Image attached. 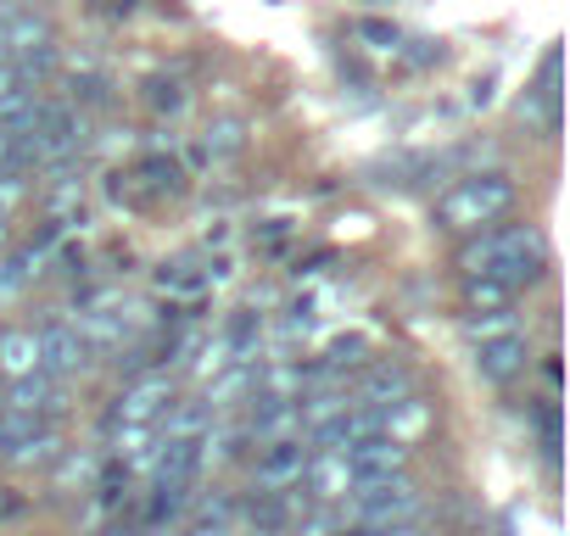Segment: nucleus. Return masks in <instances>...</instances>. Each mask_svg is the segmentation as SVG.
I'll use <instances>...</instances> for the list:
<instances>
[{"label":"nucleus","mask_w":570,"mask_h":536,"mask_svg":"<svg viewBox=\"0 0 570 536\" xmlns=\"http://www.w3.org/2000/svg\"><path fill=\"white\" fill-rule=\"evenodd\" d=\"M459 268H464V280H498L509 291H525V286L542 280V268H548V240L531 224L481 229V235L464 240Z\"/></svg>","instance_id":"obj_1"},{"label":"nucleus","mask_w":570,"mask_h":536,"mask_svg":"<svg viewBox=\"0 0 570 536\" xmlns=\"http://www.w3.org/2000/svg\"><path fill=\"white\" fill-rule=\"evenodd\" d=\"M514 207V179L509 173H470L436 201V229L448 235H481Z\"/></svg>","instance_id":"obj_2"},{"label":"nucleus","mask_w":570,"mask_h":536,"mask_svg":"<svg viewBox=\"0 0 570 536\" xmlns=\"http://www.w3.org/2000/svg\"><path fill=\"white\" fill-rule=\"evenodd\" d=\"M336 508H342V519H347L353 530L414 525V519H425V492H420L409 475H386V480H364V486H353Z\"/></svg>","instance_id":"obj_3"},{"label":"nucleus","mask_w":570,"mask_h":536,"mask_svg":"<svg viewBox=\"0 0 570 536\" xmlns=\"http://www.w3.org/2000/svg\"><path fill=\"white\" fill-rule=\"evenodd\" d=\"M18 151L35 157V162H46V168H62L68 157L85 151V118L68 112V107H40V118L29 123V140L12 146V157H18Z\"/></svg>","instance_id":"obj_4"},{"label":"nucleus","mask_w":570,"mask_h":536,"mask_svg":"<svg viewBox=\"0 0 570 536\" xmlns=\"http://www.w3.org/2000/svg\"><path fill=\"white\" fill-rule=\"evenodd\" d=\"M0 458L12 469H46L62 458V436L51 419H18L0 408Z\"/></svg>","instance_id":"obj_5"},{"label":"nucleus","mask_w":570,"mask_h":536,"mask_svg":"<svg viewBox=\"0 0 570 536\" xmlns=\"http://www.w3.org/2000/svg\"><path fill=\"white\" fill-rule=\"evenodd\" d=\"M308 458H314V447H308L303 436L268 441V447L257 453V464H252V492H297L303 475H308Z\"/></svg>","instance_id":"obj_6"},{"label":"nucleus","mask_w":570,"mask_h":536,"mask_svg":"<svg viewBox=\"0 0 570 536\" xmlns=\"http://www.w3.org/2000/svg\"><path fill=\"white\" fill-rule=\"evenodd\" d=\"M168 408H174V380L163 369H151V375H135L112 397V425H157Z\"/></svg>","instance_id":"obj_7"},{"label":"nucleus","mask_w":570,"mask_h":536,"mask_svg":"<svg viewBox=\"0 0 570 536\" xmlns=\"http://www.w3.org/2000/svg\"><path fill=\"white\" fill-rule=\"evenodd\" d=\"M35 341H40V375H51V380H73V375L96 369V353L85 347V336L73 325H40Z\"/></svg>","instance_id":"obj_8"},{"label":"nucleus","mask_w":570,"mask_h":536,"mask_svg":"<svg viewBox=\"0 0 570 536\" xmlns=\"http://www.w3.org/2000/svg\"><path fill=\"white\" fill-rule=\"evenodd\" d=\"M0 408L18 414V419H51V414L68 408V391H62V380H51V375H23V380L7 386V403H0Z\"/></svg>","instance_id":"obj_9"},{"label":"nucleus","mask_w":570,"mask_h":536,"mask_svg":"<svg viewBox=\"0 0 570 536\" xmlns=\"http://www.w3.org/2000/svg\"><path fill=\"white\" fill-rule=\"evenodd\" d=\"M470 364H475V375H481L487 386H509L514 375H525V364H531V347H525V336L514 330V336H498V341H481Z\"/></svg>","instance_id":"obj_10"},{"label":"nucleus","mask_w":570,"mask_h":536,"mask_svg":"<svg viewBox=\"0 0 570 536\" xmlns=\"http://www.w3.org/2000/svg\"><path fill=\"white\" fill-rule=\"evenodd\" d=\"M342 458H347L353 480L364 486V480L403 475V464H409V447H403V441H386V436H370V441H358V447H342Z\"/></svg>","instance_id":"obj_11"},{"label":"nucleus","mask_w":570,"mask_h":536,"mask_svg":"<svg viewBox=\"0 0 570 536\" xmlns=\"http://www.w3.org/2000/svg\"><path fill=\"white\" fill-rule=\"evenodd\" d=\"M403 397H414V375H409L403 364H375V369L358 380V391H353V403H358V408H370V414L397 408Z\"/></svg>","instance_id":"obj_12"},{"label":"nucleus","mask_w":570,"mask_h":536,"mask_svg":"<svg viewBox=\"0 0 570 536\" xmlns=\"http://www.w3.org/2000/svg\"><path fill=\"white\" fill-rule=\"evenodd\" d=\"M157 447H163L157 425H112V464H124L129 475L151 469L157 464Z\"/></svg>","instance_id":"obj_13"},{"label":"nucleus","mask_w":570,"mask_h":536,"mask_svg":"<svg viewBox=\"0 0 570 536\" xmlns=\"http://www.w3.org/2000/svg\"><path fill=\"white\" fill-rule=\"evenodd\" d=\"M0 375H7V380L40 375V341H35V330H0Z\"/></svg>","instance_id":"obj_14"},{"label":"nucleus","mask_w":570,"mask_h":536,"mask_svg":"<svg viewBox=\"0 0 570 536\" xmlns=\"http://www.w3.org/2000/svg\"><path fill=\"white\" fill-rule=\"evenodd\" d=\"M213 280H224V262H218V268H196L190 257L163 262V275H157V286H163V291H174V297H202Z\"/></svg>","instance_id":"obj_15"},{"label":"nucleus","mask_w":570,"mask_h":536,"mask_svg":"<svg viewBox=\"0 0 570 536\" xmlns=\"http://www.w3.org/2000/svg\"><path fill=\"white\" fill-rule=\"evenodd\" d=\"M0 46H7V57L12 51H46L51 46V18H40V12H18L7 29H0Z\"/></svg>","instance_id":"obj_16"},{"label":"nucleus","mask_w":570,"mask_h":536,"mask_svg":"<svg viewBox=\"0 0 570 536\" xmlns=\"http://www.w3.org/2000/svg\"><path fill=\"white\" fill-rule=\"evenodd\" d=\"M459 330L481 347V341L514 336V330H520V314H514V308H498V314H464V319H459Z\"/></svg>","instance_id":"obj_17"},{"label":"nucleus","mask_w":570,"mask_h":536,"mask_svg":"<svg viewBox=\"0 0 570 536\" xmlns=\"http://www.w3.org/2000/svg\"><path fill=\"white\" fill-rule=\"evenodd\" d=\"M520 291L498 286V280H464V314H498V308H514Z\"/></svg>","instance_id":"obj_18"},{"label":"nucleus","mask_w":570,"mask_h":536,"mask_svg":"<svg viewBox=\"0 0 570 536\" xmlns=\"http://www.w3.org/2000/svg\"><path fill=\"white\" fill-rule=\"evenodd\" d=\"M135 179H146V190H157V196H179V190H185V173H179V162H168V157H146V162L135 168Z\"/></svg>","instance_id":"obj_19"},{"label":"nucleus","mask_w":570,"mask_h":536,"mask_svg":"<svg viewBox=\"0 0 570 536\" xmlns=\"http://www.w3.org/2000/svg\"><path fill=\"white\" fill-rule=\"evenodd\" d=\"M229 519H235V497H207V508L185 525V536H229Z\"/></svg>","instance_id":"obj_20"},{"label":"nucleus","mask_w":570,"mask_h":536,"mask_svg":"<svg viewBox=\"0 0 570 536\" xmlns=\"http://www.w3.org/2000/svg\"><path fill=\"white\" fill-rule=\"evenodd\" d=\"M240 140H246V135H240V123H235V118H218V123L207 129V157H235V151H240Z\"/></svg>","instance_id":"obj_21"},{"label":"nucleus","mask_w":570,"mask_h":536,"mask_svg":"<svg viewBox=\"0 0 570 536\" xmlns=\"http://www.w3.org/2000/svg\"><path fill=\"white\" fill-rule=\"evenodd\" d=\"M23 196H29V179L18 168H0V224H7V212L23 207Z\"/></svg>","instance_id":"obj_22"},{"label":"nucleus","mask_w":570,"mask_h":536,"mask_svg":"<svg viewBox=\"0 0 570 536\" xmlns=\"http://www.w3.org/2000/svg\"><path fill=\"white\" fill-rule=\"evenodd\" d=\"M73 96L90 101V107H101V101H112V85L101 73H85V79H73Z\"/></svg>","instance_id":"obj_23"},{"label":"nucleus","mask_w":570,"mask_h":536,"mask_svg":"<svg viewBox=\"0 0 570 536\" xmlns=\"http://www.w3.org/2000/svg\"><path fill=\"white\" fill-rule=\"evenodd\" d=\"M358 40H375V51H392V46H397V29H386V23H358Z\"/></svg>","instance_id":"obj_24"},{"label":"nucleus","mask_w":570,"mask_h":536,"mask_svg":"<svg viewBox=\"0 0 570 536\" xmlns=\"http://www.w3.org/2000/svg\"><path fill=\"white\" fill-rule=\"evenodd\" d=\"M151 101H157L163 112H179V107H185V90H179V85H151Z\"/></svg>","instance_id":"obj_25"},{"label":"nucleus","mask_w":570,"mask_h":536,"mask_svg":"<svg viewBox=\"0 0 570 536\" xmlns=\"http://www.w3.org/2000/svg\"><path fill=\"white\" fill-rule=\"evenodd\" d=\"M12 85H23V79H18V68H12V62H0V96H7Z\"/></svg>","instance_id":"obj_26"},{"label":"nucleus","mask_w":570,"mask_h":536,"mask_svg":"<svg viewBox=\"0 0 570 536\" xmlns=\"http://www.w3.org/2000/svg\"><path fill=\"white\" fill-rule=\"evenodd\" d=\"M12 146H18L12 135H0V168H12Z\"/></svg>","instance_id":"obj_27"},{"label":"nucleus","mask_w":570,"mask_h":536,"mask_svg":"<svg viewBox=\"0 0 570 536\" xmlns=\"http://www.w3.org/2000/svg\"><path fill=\"white\" fill-rule=\"evenodd\" d=\"M0 62H12V57H7V46H0Z\"/></svg>","instance_id":"obj_28"}]
</instances>
